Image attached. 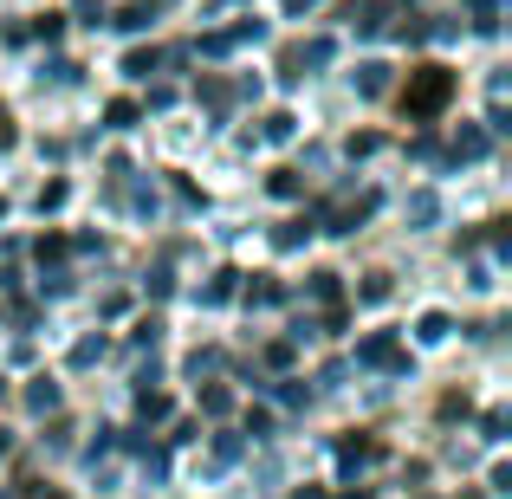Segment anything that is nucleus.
Wrapping results in <instances>:
<instances>
[{
    "instance_id": "423d86ee",
    "label": "nucleus",
    "mask_w": 512,
    "mask_h": 499,
    "mask_svg": "<svg viewBox=\"0 0 512 499\" xmlns=\"http://www.w3.org/2000/svg\"><path fill=\"white\" fill-rule=\"evenodd\" d=\"M422 337H428V344H435V337H448V318H441V312H428V318H422Z\"/></svg>"
},
{
    "instance_id": "0eeeda50",
    "label": "nucleus",
    "mask_w": 512,
    "mask_h": 499,
    "mask_svg": "<svg viewBox=\"0 0 512 499\" xmlns=\"http://www.w3.org/2000/svg\"><path fill=\"white\" fill-rule=\"evenodd\" d=\"M7 143H13V117L0 111V150H7Z\"/></svg>"
},
{
    "instance_id": "39448f33",
    "label": "nucleus",
    "mask_w": 512,
    "mask_h": 499,
    "mask_svg": "<svg viewBox=\"0 0 512 499\" xmlns=\"http://www.w3.org/2000/svg\"><path fill=\"white\" fill-rule=\"evenodd\" d=\"M454 150H461V156H480V150H487V137H480V130H461V137H454Z\"/></svg>"
},
{
    "instance_id": "f03ea898",
    "label": "nucleus",
    "mask_w": 512,
    "mask_h": 499,
    "mask_svg": "<svg viewBox=\"0 0 512 499\" xmlns=\"http://www.w3.org/2000/svg\"><path fill=\"white\" fill-rule=\"evenodd\" d=\"M156 20V7H150V0H137V7H124V13H117V26H130V33H137V26H150Z\"/></svg>"
},
{
    "instance_id": "20e7f679",
    "label": "nucleus",
    "mask_w": 512,
    "mask_h": 499,
    "mask_svg": "<svg viewBox=\"0 0 512 499\" xmlns=\"http://www.w3.org/2000/svg\"><path fill=\"white\" fill-rule=\"evenodd\" d=\"M26 402H33V409H39V415H46V409H52V402H59V389H52V383H33V389H26Z\"/></svg>"
},
{
    "instance_id": "7ed1b4c3",
    "label": "nucleus",
    "mask_w": 512,
    "mask_h": 499,
    "mask_svg": "<svg viewBox=\"0 0 512 499\" xmlns=\"http://www.w3.org/2000/svg\"><path fill=\"white\" fill-rule=\"evenodd\" d=\"M357 91L376 98V91H383V65H357Z\"/></svg>"
},
{
    "instance_id": "f257e3e1",
    "label": "nucleus",
    "mask_w": 512,
    "mask_h": 499,
    "mask_svg": "<svg viewBox=\"0 0 512 499\" xmlns=\"http://www.w3.org/2000/svg\"><path fill=\"white\" fill-rule=\"evenodd\" d=\"M448 98H454V72H441V65H415L409 91H402V117H409V124H428L435 111H448Z\"/></svg>"
}]
</instances>
